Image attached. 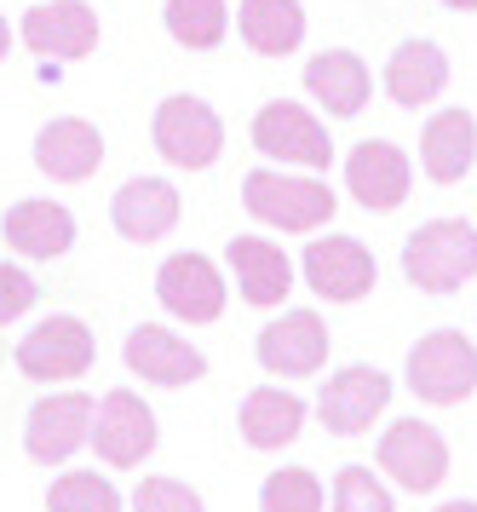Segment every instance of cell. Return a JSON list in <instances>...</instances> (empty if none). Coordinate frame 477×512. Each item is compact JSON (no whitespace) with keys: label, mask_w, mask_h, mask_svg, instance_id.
Returning <instances> with one entry per match:
<instances>
[{"label":"cell","mask_w":477,"mask_h":512,"mask_svg":"<svg viewBox=\"0 0 477 512\" xmlns=\"http://www.w3.org/2000/svg\"><path fill=\"white\" fill-rule=\"evenodd\" d=\"M161 24H167V35H173L179 47L213 52L230 29V6L225 0H167V6H161Z\"/></svg>","instance_id":"obj_26"},{"label":"cell","mask_w":477,"mask_h":512,"mask_svg":"<svg viewBox=\"0 0 477 512\" xmlns=\"http://www.w3.org/2000/svg\"><path fill=\"white\" fill-rule=\"evenodd\" d=\"M225 265H230V277H236V294L248 305H259V311H276L294 294V259L282 254L271 236H230Z\"/></svg>","instance_id":"obj_20"},{"label":"cell","mask_w":477,"mask_h":512,"mask_svg":"<svg viewBox=\"0 0 477 512\" xmlns=\"http://www.w3.org/2000/svg\"><path fill=\"white\" fill-rule=\"evenodd\" d=\"M299 271L311 282V294L328 300V305H357V300H368L374 282H380V265L368 254V242L340 236V231L317 236V242L305 248V259H299Z\"/></svg>","instance_id":"obj_10"},{"label":"cell","mask_w":477,"mask_h":512,"mask_svg":"<svg viewBox=\"0 0 477 512\" xmlns=\"http://www.w3.org/2000/svg\"><path fill=\"white\" fill-rule=\"evenodd\" d=\"M133 512H207L202 495L184 484V478H138L133 501H127Z\"/></svg>","instance_id":"obj_30"},{"label":"cell","mask_w":477,"mask_h":512,"mask_svg":"<svg viewBox=\"0 0 477 512\" xmlns=\"http://www.w3.org/2000/svg\"><path fill=\"white\" fill-rule=\"evenodd\" d=\"M386 403H391V374H380L374 363H351V369L328 374V386L317 392V420L334 438H363V432H374V420L386 415Z\"/></svg>","instance_id":"obj_13"},{"label":"cell","mask_w":477,"mask_h":512,"mask_svg":"<svg viewBox=\"0 0 477 512\" xmlns=\"http://www.w3.org/2000/svg\"><path fill=\"white\" fill-rule=\"evenodd\" d=\"M305 397L282 392V386H253L248 397H242V409H236V432H242V443L248 449H259V455H271V449H288V443L305 432Z\"/></svg>","instance_id":"obj_23"},{"label":"cell","mask_w":477,"mask_h":512,"mask_svg":"<svg viewBox=\"0 0 477 512\" xmlns=\"http://www.w3.org/2000/svg\"><path fill=\"white\" fill-rule=\"evenodd\" d=\"M345 190H351V202L368 208V213H397L414 190L409 150L391 144V139H363L345 156Z\"/></svg>","instance_id":"obj_15"},{"label":"cell","mask_w":477,"mask_h":512,"mask_svg":"<svg viewBox=\"0 0 477 512\" xmlns=\"http://www.w3.org/2000/svg\"><path fill=\"white\" fill-rule=\"evenodd\" d=\"M374 461L386 472L397 489H409V495H432L443 478H449V438L437 432L432 420H391L386 432H380V449H374Z\"/></svg>","instance_id":"obj_7"},{"label":"cell","mask_w":477,"mask_h":512,"mask_svg":"<svg viewBox=\"0 0 477 512\" xmlns=\"http://www.w3.org/2000/svg\"><path fill=\"white\" fill-rule=\"evenodd\" d=\"M328 501H334V512H397L391 489L374 478V466H340Z\"/></svg>","instance_id":"obj_29"},{"label":"cell","mask_w":477,"mask_h":512,"mask_svg":"<svg viewBox=\"0 0 477 512\" xmlns=\"http://www.w3.org/2000/svg\"><path fill=\"white\" fill-rule=\"evenodd\" d=\"M35 300H41V282L29 277L23 265L0 259V328H6V323H18L23 311H35Z\"/></svg>","instance_id":"obj_31"},{"label":"cell","mask_w":477,"mask_h":512,"mask_svg":"<svg viewBox=\"0 0 477 512\" xmlns=\"http://www.w3.org/2000/svg\"><path fill=\"white\" fill-rule=\"evenodd\" d=\"M328 346H334L328 323H322L311 305H294V311H282L276 323L259 328L253 357H259V369L276 374V380H311V374L328 363Z\"/></svg>","instance_id":"obj_9"},{"label":"cell","mask_w":477,"mask_h":512,"mask_svg":"<svg viewBox=\"0 0 477 512\" xmlns=\"http://www.w3.org/2000/svg\"><path fill=\"white\" fill-rule=\"evenodd\" d=\"M403 380L420 403L432 409H455L477 392V340H466L460 328H432L409 346Z\"/></svg>","instance_id":"obj_3"},{"label":"cell","mask_w":477,"mask_h":512,"mask_svg":"<svg viewBox=\"0 0 477 512\" xmlns=\"http://www.w3.org/2000/svg\"><path fill=\"white\" fill-rule=\"evenodd\" d=\"M92 409H98V397H87V392L41 397V403L23 415V455L35 466H64L75 449H87Z\"/></svg>","instance_id":"obj_12"},{"label":"cell","mask_w":477,"mask_h":512,"mask_svg":"<svg viewBox=\"0 0 477 512\" xmlns=\"http://www.w3.org/2000/svg\"><path fill=\"white\" fill-rule=\"evenodd\" d=\"M386 93L391 104H403V110H420V104H437V98L449 93V52L426 41V35H409V41H397L386 58Z\"/></svg>","instance_id":"obj_21"},{"label":"cell","mask_w":477,"mask_h":512,"mask_svg":"<svg viewBox=\"0 0 477 512\" xmlns=\"http://www.w3.org/2000/svg\"><path fill=\"white\" fill-rule=\"evenodd\" d=\"M236 35L259 58H288L305 41V6L299 0H242L236 6Z\"/></svg>","instance_id":"obj_25"},{"label":"cell","mask_w":477,"mask_h":512,"mask_svg":"<svg viewBox=\"0 0 477 512\" xmlns=\"http://www.w3.org/2000/svg\"><path fill=\"white\" fill-rule=\"evenodd\" d=\"M322 507H328V489L311 466H276L259 484V512H322Z\"/></svg>","instance_id":"obj_27"},{"label":"cell","mask_w":477,"mask_h":512,"mask_svg":"<svg viewBox=\"0 0 477 512\" xmlns=\"http://www.w3.org/2000/svg\"><path fill=\"white\" fill-rule=\"evenodd\" d=\"M150 139H156L161 162L184 167V173H202V167H213L225 156V116L196 93H173L156 104Z\"/></svg>","instance_id":"obj_4"},{"label":"cell","mask_w":477,"mask_h":512,"mask_svg":"<svg viewBox=\"0 0 477 512\" xmlns=\"http://www.w3.org/2000/svg\"><path fill=\"white\" fill-rule=\"evenodd\" d=\"M92 449H98V461L115 466V472H133L156 455L161 443V426H156V409L144 403L138 392L127 386H115V392L98 397V409H92Z\"/></svg>","instance_id":"obj_6"},{"label":"cell","mask_w":477,"mask_h":512,"mask_svg":"<svg viewBox=\"0 0 477 512\" xmlns=\"http://www.w3.org/2000/svg\"><path fill=\"white\" fill-rule=\"evenodd\" d=\"M179 185L173 179H156V173H133L127 185L115 190V202H110V225L127 242H138V248H150V242H161V236L179 225Z\"/></svg>","instance_id":"obj_17"},{"label":"cell","mask_w":477,"mask_h":512,"mask_svg":"<svg viewBox=\"0 0 477 512\" xmlns=\"http://www.w3.org/2000/svg\"><path fill=\"white\" fill-rule=\"evenodd\" d=\"M403 277L420 294H455L477 277V225L472 219H426L403 242Z\"/></svg>","instance_id":"obj_2"},{"label":"cell","mask_w":477,"mask_h":512,"mask_svg":"<svg viewBox=\"0 0 477 512\" xmlns=\"http://www.w3.org/2000/svg\"><path fill=\"white\" fill-rule=\"evenodd\" d=\"M242 208H248V219L271 225V231H322L334 219V208H340V196L322 179H311V173L253 167L242 179Z\"/></svg>","instance_id":"obj_1"},{"label":"cell","mask_w":477,"mask_h":512,"mask_svg":"<svg viewBox=\"0 0 477 512\" xmlns=\"http://www.w3.org/2000/svg\"><path fill=\"white\" fill-rule=\"evenodd\" d=\"M443 6H455V12H477V0H443Z\"/></svg>","instance_id":"obj_34"},{"label":"cell","mask_w":477,"mask_h":512,"mask_svg":"<svg viewBox=\"0 0 477 512\" xmlns=\"http://www.w3.org/2000/svg\"><path fill=\"white\" fill-rule=\"evenodd\" d=\"M477 162V116L472 110H437L420 133V173L432 185H460Z\"/></svg>","instance_id":"obj_24"},{"label":"cell","mask_w":477,"mask_h":512,"mask_svg":"<svg viewBox=\"0 0 477 512\" xmlns=\"http://www.w3.org/2000/svg\"><path fill=\"white\" fill-rule=\"evenodd\" d=\"M432 512H477V501H443V507H432Z\"/></svg>","instance_id":"obj_33"},{"label":"cell","mask_w":477,"mask_h":512,"mask_svg":"<svg viewBox=\"0 0 477 512\" xmlns=\"http://www.w3.org/2000/svg\"><path fill=\"white\" fill-rule=\"evenodd\" d=\"M248 139L259 156H271L282 167H322L334 162V139H328V127H322L317 110H305L294 98H271V104H259V116H253Z\"/></svg>","instance_id":"obj_5"},{"label":"cell","mask_w":477,"mask_h":512,"mask_svg":"<svg viewBox=\"0 0 477 512\" xmlns=\"http://www.w3.org/2000/svg\"><path fill=\"white\" fill-rule=\"evenodd\" d=\"M0 236L18 259H64L75 248V213L52 196H23L0 213Z\"/></svg>","instance_id":"obj_19"},{"label":"cell","mask_w":477,"mask_h":512,"mask_svg":"<svg viewBox=\"0 0 477 512\" xmlns=\"http://www.w3.org/2000/svg\"><path fill=\"white\" fill-rule=\"evenodd\" d=\"M92 357H98V340H92V328L81 323V317H69V311L35 323L18 340V374L23 380H41V386L81 380V374L92 369Z\"/></svg>","instance_id":"obj_8"},{"label":"cell","mask_w":477,"mask_h":512,"mask_svg":"<svg viewBox=\"0 0 477 512\" xmlns=\"http://www.w3.org/2000/svg\"><path fill=\"white\" fill-rule=\"evenodd\" d=\"M6 52H12V24H6V12H0V64H6Z\"/></svg>","instance_id":"obj_32"},{"label":"cell","mask_w":477,"mask_h":512,"mask_svg":"<svg viewBox=\"0 0 477 512\" xmlns=\"http://www.w3.org/2000/svg\"><path fill=\"white\" fill-rule=\"evenodd\" d=\"M35 167L52 185H81L104 167V133L87 116H52L35 133Z\"/></svg>","instance_id":"obj_18"},{"label":"cell","mask_w":477,"mask_h":512,"mask_svg":"<svg viewBox=\"0 0 477 512\" xmlns=\"http://www.w3.org/2000/svg\"><path fill=\"white\" fill-rule=\"evenodd\" d=\"M46 512H127L121 489L98 472H64L46 489Z\"/></svg>","instance_id":"obj_28"},{"label":"cell","mask_w":477,"mask_h":512,"mask_svg":"<svg viewBox=\"0 0 477 512\" xmlns=\"http://www.w3.org/2000/svg\"><path fill=\"white\" fill-rule=\"evenodd\" d=\"M98 35H104V24H98V12H92L87 0H35L18 24L23 47L41 52V58H58V64L92 58Z\"/></svg>","instance_id":"obj_14"},{"label":"cell","mask_w":477,"mask_h":512,"mask_svg":"<svg viewBox=\"0 0 477 512\" xmlns=\"http://www.w3.org/2000/svg\"><path fill=\"white\" fill-rule=\"evenodd\" d=\"M121 357H127V369L144 380V386H167V392H179V386H196L207 374V357L184 334H173V328L161 323H138L133 334H127V346H121Z\"/></svg>","instance_id":"obj_16"},{"label":"cell","mask_w":477,"mask_h":512,"mask_svg":"<svg viewBox=\"0 0 477 512\" xmlns=\"http://www.w3.org/2000/svg\"><path fill=\"white\" fill-rule=\"evenodd\" d=\"M305 93L317 98L334 121H351L363 116V104L374 98V75H368V64L351 47H328L305 64Z\"/></svg>","instance_id":"obj_22"},{"label":"cell","mask_w":477,"mask_h":512,"mask_svg":"<svg viewBox=\"0 0 477 512\" xmlns=\"http://www.w3.org/2000/svg\"><path fill=\"white\" fill-rule=\"evenodd\" d=\"M156 300L167 317H179V323L190 328H207L225 317V300L230 288L225 277H219V265L207 254H167L156 271Z\"/></svg>","instance_id":"obj_11"}]
</instances>
